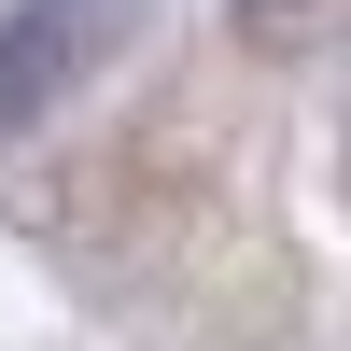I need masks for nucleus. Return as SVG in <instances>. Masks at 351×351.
Returning <instances> with one entry per match:
<instances>
[{
  "mask_svg": "<svg viewBox=\"0 0 351 351\" xmlns=\"http://www.w3.org/2000/svg\"><path fill=\"white\" fill-rule=\"evenodd\" d=\"M127 28H141V0H14L0 14V141L43 127L56 99H84V71H112Z\"/></svg>",
  "mask_w": 351,
  "mask_h": 351,
  "instance_id": "f257e3e1",
  "label": "nucleus"
}]
</instances>
